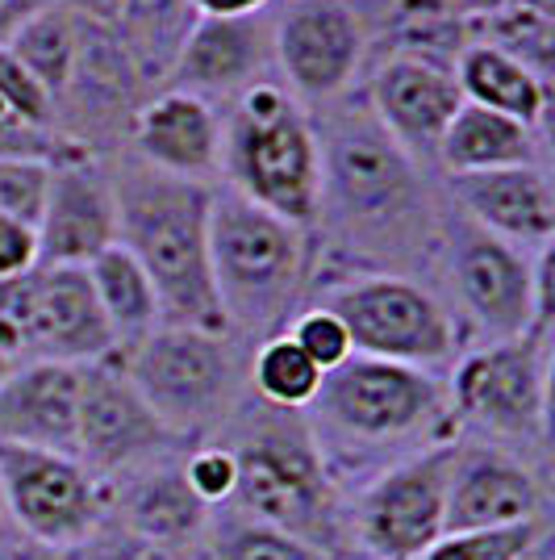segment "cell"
<instances>
[{
  "label": "cell",
  "instance_id": "28",
  "mask_svg": "<svg viewBox=\"0 0 555 560\" xmlns=\"http://www.w3.org/2000/svg\"><path fill=\"white\" fill-rule=\"evenodd\" d=\"M9 50L47 89V96L59 109V96L68 89L71 68H75V50H80V13L71 9L68 0L50 4L9 38Z\"/></svg>",
  "mask_w": 555,
  "mask_h": 560
},
{
  "label": "cell",
  "instance_id": "36",
  "mask_svg": "<svg viewBox=\"0 0 555 560\" xmlns=\"http://www.w3.org/2000/svg\"><path fill=\"white\" fill-rule=\"evenodd\" d=\"M47 180L50 160H0V213H13L29 226H38Z\"/></svg>",
  "mask_w": 555,
  "mask_h": 560
},
{
  "label": "cell",
  "instance_id": "12",
  "mask_svg": "<svg viewBox=\"0 0 555 560\" xmlns=\"http://www.w3.org/2000/svg\"><path fill=\"white\" fill-rule=\"evenodd\" d=\"M460 440L401 456L371 477L355 502V539L368 560H414L447 532V486Z\"/></svg>",
  "mask_w": 555,
  "mask_h": 560
},
{
  "label": "cell",
  "instance_id": "21",
  "mask_svg": "<svg viewBox=\"0 0 555 560\" xmlns=\"http://www.w3.org/2000/svg\"><path fill=\"white\" fill-rule=\"evenodd\" d=\"M134 160L163 176L201 180L222 172V114L192 93L160 89L130 117Z\"/></svg>",
  "mask_w": 555,
  "mask_h": 560
},
{
  "label": "cell",
  "instance_id": "37",
  "mask_svg": "<svg viewBox=\"0 0 555 560\" xmlns=\"http://www.w3.org/2000/svg\"><path fill=\"white\" fill-rule=\"evenodd\" d=\"M0 101L22 117L25 126H34V130H47L50 121H55V101H50L47 89H43L34 75L13 59L9 47H0Z\"/></svg>",
  "mask_w": 555,
  "mask_h": 560
},
{
  "label": "cell",
  "instance_id": "18",
  "mask_svg": "<svg viewBox=\"0 0 555 560\" xmlns=\"http://www.w3.org/2000/svg\"><path fill=\"white\" fill-rule=\"evenodd\" d=\"M364 101L371 117L393 135L397 147L422 167L435 164L442 130L463 105L456 71L422 55H405V50H389L371 68Z\"/></svg>",
  "mask_w": 555,
  "mask_h": 560
},
{
  "label": "cell",
  "instance_id": "4",
  "mask_svg": "<svg viewBox=\"0 0 555 560\" xmlns=\"http://www.w3.org/2000/svg\"><path fill=\"white\" fill-rule=\"evenodd\" d=\"M222 172L226 188L272 218L318 231V192L322 164L314 117L297 96L280 84V75L255 84L222 117Z\"/></svg>",
  "mask_w": 555,
  "mask_h": 560
},
{
  "label": "cell",
  "instance_id": "1",
  "mask_svg": "<svg viewBox=\"0 0 555 560\" xmlns=\"http://www.w3.org/2000/svg\"><path fill=\"white\" fill-rule=\"evenodd\" d=\"M309 117L322 164L318 226L364 252L405 256L410 247H435L442 210H435L426 167L397 147L368 101L347 93Z\"/></svg>",
  "mask_w": 555,
  "mask_h": 560
},
{
  "label": "cell",
  "instance_id": "33",
  "mask_svg": "<svg viewBox=\"0 0 555 560\" xmlns=\"http://www.w3.org/2000/svg\"><path fill=\"white\" fill-rule=\"evenodd\" d=\"M543 532H552L547 518L518 523V527H493V532H442L414 560H518Z\"/></svg>",
  "mask_w": 555,
  "mask_h": 560
},
{
  "label": "cell",
  "instance_id": "22",
  "mask_svg": "<svg viewBox=\"0 0 555 560\" xmlns=\"http://www.w3.org/2000/svg\"><path fill=\"white\" fill-rule=\"evenodd\" d=\"M75 410H80L75 364L22 360L0 385V444L75 456Z\"/></svg>",
  "mask_w": 555,
  "mask_h": 560
},
{
  "label": "cell",
  "instance_id": "39",
  "mask_svg": "<svg viewBox=\"0 0 555 560\" xmlns=\"http://www.w3.org/2000/svg\"><path fill=\"white\" fill-rule=\"evenodd\" d=\"M50 4H59V0H0V47H9V38Z\"/></svg>",
  "mask_w": 555,
  "mask_h": 560
},
{
  "label": "cell",
  "instance_id": "7",
  "mask_svg": "<svg viewBox=\"0 0 555 560\" xmlns=\"http://www.w3.org/2000/svg\"><path fill=\"white\" fill-rule=\"evenodd\" d=\"M435 247L447 264L463 323L481 335V343H506L527 330H552V247L531 256L481 231L451 206L439 218Z\"/></svg>",
  "mask_w": 555,
  "mask_h": 560
},
{
  "label": "cell",
  "instance_id": "34",
  "mask_svg": "<svg viewBox=\"0 0 555 560\" xmlns=\"http://www.w3.org/2000/svg\"><path fill=\"white\" fill-rule=\"evenodd\" d=\"M297 348L322 369L326 373H334L343 360H351L355 351H351V339H347V330H343V323L330 314V310H322V305H305L302 314L288 323V330H284Z\"/></svg>",
  "mask_w": 555,
  "mask_h": 560
},
{
  "label": "cell",
  "instance_id": "26",
  "mask_svg": "<svg viewBox=\"0 0 555 560\" xmlns=\"http://www.w3.org/2000/svg\"><path fill=\"white\" fill-rule=\"evenodd\" d=\"M139 80V63L130 47L117 38V30L80 18V50H75V68H71L59 105H75V114L96 117V121L126 117L121 109L134 105Z\"/></svg>",
  "mask_w": 555,
  "mask_h": 560
},
{
  "label": "cell",
  "instance_id": "10",
  "mask_svg": "<svg viewBox=\"0 0 555 560\" xmlns=\"http://www.w3.org/2000/svg\"><path fill=\"white\" fill-rule=\"evenodd\" d=\"M547 397H552V330H527L506 343L460 351L447 376L451 419L472 427L481 444H543Z\"/></svg>",
  "mask_w": 555,
  "mask_h": 560
},
{
  "label": "cell",
  "instance_id": "42",
  "mask_svg": "<svg viewBox=\"0 0 555 560\" xmlns=\"http://www.w3.org/2000/svg\"><path fill=\"white\" fill-rule=\"evenodd\" d=\"M17 369V360H9V355H0V385H4V376Z\"/></svg>",
  "mask_w": 555,
  "mask_h": 560
},
{
  "label": "cell",
  "instance_id": "30",
  "mask_svg": "<svg viewBox=\"0 0 555 560\" xmlns=\"http://www.w3.org/2000/svg\"><path fill=\"white\" fill-rule=\"evenodd\" d=\"M247 385L263 406L305 415L309 401L322 389V369L288 335H276V339L255 343L251 360H247Z\"/></svg>",
  "mask_w": 555,
  "mask_h": 560
},
{
  "label": "cell",
  "instance_id": "9",
  "mask_svg": "<svg viewBox=\"0 0 555 560\" xmlns=\"http://www.w3.org/2000/svg\"><path fill=\"white\" fill-rule=\"evenodd\" d=\"M318 305L343 323L351 351L368 360L439 373L451 369L463 351L456 314L426 284L397 272H355L330 280Z\"/></svg>",
  "mask_w": 555,
  "mask_h": 560
},
{
  "label": "cell",
  "instance_id": "11",
  "mask_svg": "<svg viewBox=\"0 0 555 560\" xmlns=\"http://www.w3.org/2000/svg\"><path fill=\"white\" fill-rule=\"evenodd\" d=\"M0 323L17 330L22 360L84 369L117 355L114 330L84 268L34 264L25 277L0 280Z\"/></svg>",
  "mask_w": 555,
  "mask_h": 560
},
{
  "label": "cell",
  "instance_id": "29",
  "mask_svg": "<svg viewBox=\"0 0 555 560\" xmlns=\"http://www.w3.org/2000/svg\"><path fill=\"white\" fill-rule=\"evenodd\" d=\"M468 43H485V47L506 50L509 59L527 63L534 75L552 80V47H555V25L547 4L534 0H509L501 9H488L463 22Z\"/></svg>",
  "mask_w": 555,
  "mask_h": 560
},
{
  "label": "cell",
  "instance_id": "23",
  "mask_svg": "<svg viewBox=\"0 0 555 560\" xmlns=\"http://www.w3.org/2000/svg\"><path fill=\"white\" fill-rule=\"evenodd\" d=\"M121 518L139 544L155 552H172L205 532L209 506L188 490L180 465H146L126 472Z\"/></svg>",
  "mask_w": 555,
  "mask_h": 560
},
{
  "label": "cell",
  "instance_id": "5",
  "mask_svg": "<svg viewBox=\"0 0 555 560\" xmlns=\"http://www.w3.org/2000/svg\"><path fill=\"white\" fill-rule=\"evenodd\" d=\"M305 422L326 460L339 452H385V447L422 452L451 440L442 422L456 419L447 401V381L439 373L351 355L334 373L322 376V389L309 401Z\"/></svg>",
  "mask_w": 555,
  "mask_h": 560
},
{
  "label": "cell",
  "instance_id": "2",
  "mask_svg": "<svg viewBox=\"0 0 555 560\" xmlns=\"http://www.w3.org/2000/svg\"><path fill=\"white\" fill-rule=\"evenodd\" d=\"M117 197V243L142 264L160 298L163 327L231 335L209 272L213 185L163 176L134 155L109 167Z\"/></svg>",
  "mask_w": 555,
  "mask_h": 560
},
{
  "label": "cell",
  "instance_id": "31",
  "mask_svg": "<svg viewBox=\"0 0 555 560\" xmlns=\"http://www.w3.org/2000/svg\"><path fill=\"white\" fill-rule=\"evenodd\" d=\"M192 25L188 0H121V18H117V38L130 47L142 75H163L172 55L180 47V38Z\"/></svg>",
  "mask_w": 555,
  "mask_h": 560
},
{
  "label": "cell",
  "instance_id": "15",
  "mask_svg": "<svg viewBox=\"0 0 555 560\" xmlns=\"http://www.w3.org/2000/svg\"><path fill=\"white\" fill-rule=\"evenodd\" d=\"M180 440L142 401L117 355L80 369L75 460L93 477H126L134 468L155 465Z\"/></svg>",
  "mask_w": 555,
  "mask_h": 560
},
{
  "label": "cell",
  "instance_id": "6",
  "mask_svg": "<svg viewBox=\"0 0 555 560\" xmlns=\"http://www.w3.org/2000/svg\"><path fill=\"white\" fill-rule=\"evenodd\" d=\"M226 447L238 460V486L231 498L234 511L259 518L284 536H297L334 560L343 523L334 511L330 472L305 415L272 410L255 397L247 422L238 427V440Z\"/></svg>",
  "mask_w": 555,
  "mask_h": 560
},
{
  "label": "cell",
  "instance_id": "41",
  "mask_svg": "<svg viewBox=\"0 0 555 560\" xmlns=\"http://www.w3.org/2000/svg\"><path fill=\"white\" fill-rule=\"evenodd\" d=\"M518 560H555V536H552V532H543V536L534 539L531 548H527Z\"/></svg>",
  "mask_w": 555,
  "mask_h": 560
},
{
  "label": "cell",
  "instance_id": "38",
  "mask_svg": "<svg viewBox=\"0 0 555 560\" xmlns=\"http://www.w3.org/2000/svg\"><path fill=\"white\" fill-rule=\"evenodd\" d=\"M38 264V234L29 222L0 213V280L25 277Z\"/></svg>",
  "mask_w": 555,
  "mask_h": 560
},
{
  "label": "cell",
  "instance_id": "19",
  "mask_svg": "<svg viewBox=\"0 0 555 560\" xmlns=\"http://www.w3.org/2000/svg\"><path fill=\"white\" fill-rule=\"evenodd\" d=\"M547 518V486L518 452L460 444L447 486V532H493Z\"/></svg>",
  "mask_w": 555,
  "mask_h": 560
},
{
  "label": "cell",
  "instance_id": "8",
  "mask_svg": "<svg viewBox=\"0 0 555 560\" xmlns=\"http://www.w3.org/2000/svg\"><path fill=\"white\" fill-rule=\"evenodd\" d=\"M117 360L176 440H201L231 422L247 381L238 339L217 330L160 327Z\"/></svg>",
  "mask_w": 555,
  "mask_h": 560
},
{
  "label": "cell",
  "instance_id": "16",
  "mask_svg": "<svg viewBox=\"0 0 555 560\" xmlns=\"http://www.w3.org/2000/svg\"><path fill=\"white\" fill-rule=\"evenodd\" d=\"M276 75L272 9L247 18H192L188 34L163 71V89L192 93L213 109H231L238 96Z\"/></svg>",
  "mask_w": 555,
  "mask_h": 560
},
{
  "label": "cell",
  "instance_id": "17",
  "mask_svg": "<svg viewBox=\"0 0 555 560\" xmlns=\"http://www.w3.org/2000/svg\"><path fill=\"white\" fill-rule=\"evenodd\" d=\"M38 264L88 268L117 243V197L109 164L93 151H63L50 160L47 201L38 213Z\"/></svg>",
  "mask_w": 555,
  "mask_h": 560
},
{
  "label": "cell",
  "instance_id": "35",
  "mask_svg": "<svg viewBox=\"0 0 555 560\" xmlns=\"http://www.w3.org/2000/svg\"><path fill=\"white\" fill-rule=\"evenodd\" d=\"M188 490L197 493V502L213 506H231L234 486H238V460L226 444H201L197 452H188V460L180 465Z\"/></svg>",
  "mask_w": 555,
  "mask_h": 560
},
{
  "label": "cell",
  "instance_id": "20",
  "mask_svg": "<svg viewBox=\"0 0 555 560\" xmlns=\"http://www.w3.org/2000/svg\"><path fill=\"white\" fill-rule=\"evenodd\" d=\"M451 210L476 222L481 231L506 238L522 252L552 247L555 234V188L547 164L497 167L472 176H447Z\"/></svg>",
  "mask_w": 555,
  "mask_h": 560
},
{
  "label": "cell",
  "instance_id": "13",
  "mask_svg": "<svg viewBox=\"0 0 555 560\" xmlns=\"http://www.w3.org/2000/svg\"><path fill=\"white\" fill-rule=\"evenodd\" d=\"M276 75L305 109L351 93L368 55V22L355 0H280L272 9Z\"/></svg>",
  "mask_w": 555,
  "mask_h": 560
},
{
  "label": "cell",
  "instance_id": "32",
  "mask_svg": "<svg viewBox=\"0 0 555 560\" xmlns=\"http://www.w3.org/2000/svg\"><path fill=\"white\" fill-rule=\"evenodd\" d=\"M213 560H330V557H322L318 548L302 544L297 536H284L276 527L234 511V518H226L217 527Z\"/></svg>",
  "mask_w": 555,
  "mask_h": 560
},
{
  "label": "cell",
  "instance_id": "24",
  "mask_svg": "<svg viewBox=\"0 0 555 560\" xmlns=\"http://www.w3.org/2000/svg\"><path fill=\"white\" fill-rule=\"evenodd\" d=\"M547 135L531 130L522 121L506 114H493L481 105L463 101L451 126L442 130L435 164L447 176H472V172H497V167H527V164H547Z\"/></svg>",
  "mask_w": 555,
  "mask_h": 560
},
{
  "label": "cell",
  "instance_id": "14",
  "mask_svg": "<svg viewBox=\"0 0 555 560\" xmlns=\"http://www.w3.org/2000/svg\"><path fill=\"white\" fill-rule=\"evenodd\" d=\"M0 511L50 552L84 548L101 527V481L75 456L0 444Z\"/></svg>",
  "mask_w": 555,
  "mask_h": 560
},
{
  "label": "cell",
  "instance_id": "40",
  "mask_svg": "<svg viewBox=\"0 0 555 560\" xmlns=\"http://www.w3.org/2000/svg\"><path fill=\"white\" fill-rule=\"evenodd\" d=\"M192 18H247L272 9V0H188Z\"/></svg>",
  "mask_w": 555,
  "mask_h": 560
},
{
  "label": "cell",
  "instance_id": "3",
  "mask_svg": "<svg viewBox=\"0 0 555 560\" xmlns=\"http://www.w3.org/2000/svg\"><path fill=\"white\" fill-rule=\"evenodd\" d=\"M209 272L234 339L243 343L276 339L305 310L309 234L243 201L234 188H213Z\"/></svg>",
  "mask_w": 555,
  "mask_h": 560
},
{
  "label": "cell",
  "instance_id": "25",
  "mask_svg": "<svg viewBox=\"0 0 555 560\" xmlns=\"http://www.w3.org/2000/svg\"><path fill=\"white\" fill-rule=\"evenodd\" d=\"M456 84L468 105H481L493 114H506L531 130L547 135V105H552V80L534 75L527 63L509 59L506 50L485 43H463L456 55Z\"/></svg>",
  "mask_w": 555,
  "mask_h": 560
},
{
  "label": "cell",
  "instance_id": "27",
  "mask_svg": "<svg viewBox=\"0 0 555 560\" xmlns=\"http://www.w3.org/2000/svg\"><path fill=\"white\" fill-rule=\"evenodd\" d=\"M84 272L93 280L96 305H101L105 323L114 330L117 355L130 351L134 343H142L146 335H155L163 327L160 298H155L151 280L142 272V264L121 243H114L109 252H101Z\"/></svg>",
  "mask_w": 555,
  "mask_h": 560
}]
</instances>
